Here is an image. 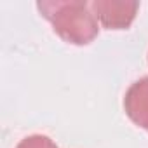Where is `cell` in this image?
<instances>
[{
  "instance_id": "cell-1",
  "label": "cell",
  "mask_w": 148,
  "mask_h": 148,
  "mask_svg": "<svg viewBox=\"0 0 148 148\" xmlns=\"http://www.w3.org/2000/svg\"><path fill=\"white\" fill-rule=\"evenodd\" d=\"M37 9L54 33L71 45H87L99 33L98 19L86 0H42Z\"/></svg>"
},
{
  "instance_id": "cell-2",
  "label": "cell",
  "mask_w": 148,
  "mask_h": 148,
  "mask_svg": "<svg viewBox=\"0 0 148 148\" xmlns=\"http://www.w3.org/2000/svg\"><path fill=\"white\" fill-rule=\"evenodd\" d=\"M91 9L106 30H127L139 9L136 0H94Z\"/></svg>"
},
{
  "instance_id": "cell-3",
  "label": "cell",
  "mask_w": 148,
  "mask_h": 148,
  "mask_svg": "<svg viewBox=\"0 0 148 148\" xmlns=\"http://www.w3.org/2000/svg\"><path fill=\"white\" fill-rule=\"evenodd\" d=\"M125 115L148 132V77H143L129 86L124 96Z\"/></svg>"
},
{
  "instance_id": "cell-4",
  "label": "cell",
  "mask_w": 148,
  "mask_h": 148,
  "mask_svg": "<svg viewBox=\"0 0 148 148\" xmlns=\"http://www.w3.org/2000/svg\"><path fill=\"white\" fill-rule=\"evenodd\" d=\"M16 148H58V145L45 134H32L23 138Z\"/></svg>"
}]
</instances>
